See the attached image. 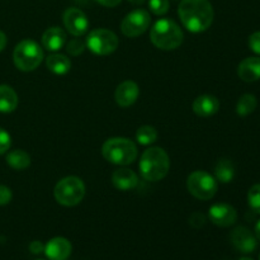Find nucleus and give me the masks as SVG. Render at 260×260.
Returning <instances> with one entry per match:
<instances>
[{
  "label": "nucleus",
  "instance_id": "1",
  "mask_svg": "<svg viewBox=\"0 0 260 260\" xmlns=\"http://www.w3.org/2000/svg\"><path fill=\"white\" fill-rule=\"evenodd\" d=\"M178 15L189 32L201 33L211 27L215 12L208 0H182L178 7Z\"/></svg>",
  "mask_w": 260,
  "mask_h": 260
},
{
  "label": "nucleus",
  "instance_id": "2",
  "mask_svg": "<svg viewBox=\"0 0 260 260\" xmlns=\"http://www.w3.org/2000/svg\"><path fill=\"white\" fill-rule=\"evenodd\" d=\"M140 174L147 182H159L168 175L170 160L161 147H150L141 155L139 164Z\"/></svg>",
  "mask_w": 260,
  "mask_h": 260
},
{
  "label": "nucleus",
  "instance_id": "3",
  "mask_svg": "<svg viewBox=\"0 0 260 260\" xmlns=\"http://www.w3.org/2000/svg\"><path fill=\"white\" fill-rule=\"evenodd\" d=\"M183 30L173 19H159L150 30V40L152 45L164 51H172L183 43Z\"/></svg>",
  "mask_w": 260,
  "mask_h": 260
},
{
  "label": "nucleus",
  "instance_id": "4",
  "mask_svg": "<svg viewBox=\"0 0 260 260\" xmlns=\"http://www.w3.org/2000/svg\"><path fill=\"white\" fill-rule=\"evenodd\" d=\"M102 154L107 161L114 165H129L136 160L137 146L126 137H112L103 144Z\"/></svg>",
  "mask_w": 260,
  "mask_h": 260
},
{
  "label": "nucleus",
  "instance_id": "5",
  "mask_svg": "<svg viewBox=\"0 0 260 260\" xmlns=\"http://www.w3.org/2000/svg\"><path fill=\"white\" fill-rule=\"evenodd\" d=\"M43 60V50L36 41L23 40L15 46L13 61L20 71H33L41 65Z\"/></svg>",
  "mask_w": 260,
  "mask_h": 260
},
{
  "label": "nucleus",
  "instance_id": "6",
  "mask_svg": "<svg viewBox=\"0 0 260 260\" xmlns=\"http://www.w3.org/2000/svg\"><path fill=\"white\" fill-rule=\"evenodd\" d=\"M53 196L61 206L74 207L83 201L84 196H85V184L78 177L62 178L56 184Z\"/></svg>",
  "mask_w": 260,
  "mask_h": 260
},
{
  "label": "nucleus",
  "instance_id": "7",
  "mask_svg": "<svg viewBox=\"0 0 260 260\" xmlns=\"http://www.w3.org/2000/svg\"><path fill=\"white\" fill-rule=\"evenodd\" d=\"M187 188L190 194L201 201L212 200L218 189L215 177L203 170H196L188 175Z\"/></svg>",
  "mask_w": 260,
  "mask_h": 260
},
{
  "label": "nucleus",
  "instance_id": "8",
  "mask_svg": "<svg viewBox=\"0 0 260 260\" xmlns=\"http://www.w3.org/2000/svg\"><path fill=\"white\" fill-rule=\"evenodd\" d=\"M85 45L95 55L106 56L113 53L118 48L119 40L116 33L112 30L106 28H96L89 33Z\"/></svg>",
  "mask_w": 260,
  "mask_h": 260
},
{
  "label": "nucleus",
  "instance_id": "9",
  "mask_svg": "<svg viewBox=\"0 0 260 260\" xmlns=\"http://www.w3.org/2000/svg\"><path fill=\"white\" fill-rule=\"evenodd\" d=\"M151 18L150 13L145 9L132 10L123 18L121 23V30L126 37L135 38L144 35L150 27Z\"/></svg>",
  "mask_w": 260,
  "mask_h": 260
},
{
  "label": "nucleus",
  "instance_id": "10",
  "mask_svg": "<svg viewBox=\"0 0 260 260\" xmlns=\"http://www.w3.org/2000/svg\"><path fill=\"white\" fill-rule=\"evenodd\" d=\"M63 24L74 37H80L88 32L89 20L83 10L78 8H69L63 13Z\"/></svg>",
  "mask_w": 260,
  "mask_h": 260
},
{
  "label": "nucleus",
  "instance_id": "11",
  "mask_svg": "<svg viewBox=\"0 0 260 260\" xmlns=\"http://www.w3.org/2000/svg\"><path fill=\"white\" fill-rule=\"evenodd\" d=\"M230 240L234 248L244 254L253 253L258 248V241H256L258 239L245 226H238L234 229L230 235Z\"/></svg>",
  "mask_w": 260,
  "mask_h": 260
},
{
  "label": "nucleus",
  "instance_id": "12",
  "mask_svg": "<svg viewBox=\"0 0 260 260\" xmlns=\"http://www.w3.org/2000/svg\"><path fill=\"white\" fill-rule=\"evenodd\" d=\"M208 217L216 226L229 228V226H233L238 220V211L228 203H216L211 206L208 211Z\"/></svg>",
  "mask_w": 260,
  "mask_h": 260
},
{
  "label": "nucleus",
  "instance_id": "13",
  "mask_svg": "<svg viewBox=\"0 0 260 260\" xmlns=\"http://www.w3.org/2000/svg\"><path fill=\"white\" fill-rule=\"evenodd\" d=\"M139 95H140L139 85H137L135 81L126 80L117 86L114 98H116L117 104H118L119 107H122V108H127V107H131L132 104L137 101Z\"/></svg>",
  "mask_w": 260,
  "mask_h": 260
},
{
  "label": "nucleus",
  "instance_id": "14",
  "mask_svg": "<svg viewBox=\"0 0 260 260\" xmlns=\"http://www.w3.org/2000/svg\"><path fill=\"white\" fill-rule=\"evenodd\" d=\"M73 246L65 238H53L45 245V254L50 260H66L70 256Z\"/></svg>",
  "mask_w": 260,
  "mask_h": 260
},
{
  "label": "nucleus",
  "instance_id": "15",
  "mask_svg": "<svg viewBox=\"0 0 260 260\" xmlns=\"http://www.w3.org/2000/svg\"><path fill=\"white\" fill-rule=\"evenodd\" d=\"M112 183L118 190H132L139 185V177L136 173L127 168H119L112 174Z\"/></svg>",
  "mask_w": 260,
  "mask_h": 260
},
{
  "label": "nucleus",
  "instance_id": "16",
  "mask_svg": "<svg viewBox=\"0 0 260 260\" xmlns=\"http://www.w3.org/2000/svg\"><path fill=\"white\" fill-rule=\"evenodd\" d=\"M218 109H220V102L215 95L205 94V95L197 96L193 102V112L198 117L207 118L217 113Z\"/></svg>",
  "mask_w": 260,
  "mask_h": 260
},
{
  "label": "nucleus",
  "instance_id": "17",
  "mask_svg": "<svg viewBox=\"0 0 260 260\" xmlns=\"http://www.w3.org/2000/svg\"><path fill=\"white\" fill-rule=\"evenodd\" d=\"M239 78L246 83L260 80V57H246L239 63Z\"/></svg>",
  "mask_w": 260,
  "mask_h": 260
},
{
  "label": "nucleus",
  "instance_id": "18",
  "mask_svg": "<svg viewBox=\"0 0 260 260\" xmlns=\"http://www.w3.org/2000/svg\"><path fill=\"white\" fill-rule=\"evenodd\" d=\"M66 43V35L60 27H51L45 30L42 36L43 47L51 52L61 50Z\"/></svg>",
  "mask_w": 260,
  "mask_h": 260
},
{
  "label": "nucleus",
  "instance_id": "19",
  "mask_svg": "<svg viewBox=\"0 0 260 260\" xmlns=\"http://www.w3.org/2000/svg\"><path fill=\"white\" fill-rule=\"evenodd\" d=\"M46 66L51 73L56 75H65L70 71L71 61L61 53H52L46 58Z\"/></svg>",
  "mask_w": 260,
  "mask_h": 260
},
{
  "label": "nucleus",
  "instance_id": "20",
  "mask_svg": "<svg viewBox=\"0 0 260 260\" xmlns=\"http://www.w3.org/2000/svg\"><path fill=\"white\" fill-rule=\"evenodd\" d=\"M18 107V95L9 85H0V112L10 113Z\"/></svg>",
  "mask_w": 260,
  "mask_h": 260
},
{
  "label": "nucleus",
  "instance_id": "21",
  "mask_svg": "<svg viewBox=\"0 0 260 260\" xmlns=\"http://www.w3.org/2000/svg\"><path fill=\"white\" fill-rule=\"evenodd\" d=\"M7 162L12 169L24 170L30 165V156L24 150H12L7 155Z\"/></svg>",
  "mask_w": 260,
  "mask_h": 260
},
{
  "label": "nucleus",
  "instance_id": "22",
  "mask_svg": "<svg viewBox=\"0 0 260 260\" xmlns=\"http://www.w3.org/2000/svg\"><path fill=\"white\" fill-rule=\"evenodd\" d=\"M216 180L221 183H230L235 178V167L228 159H221L215 168Z\"/></svg>",
  "mask_w": 260,
  "mask_h": 260
},
{
  "label": "nucleus",
  "instance_id": "23",
  "mask_svg": "<svg viewBox=\"0 0 260 260\" xmlns=\"http://www.w3.org/2000/svg\"><path fill=\"white\" fill-rule=\"evenodd\" d=\"M256 106H258V101H256L255 95L244 94L239 98L238 104H236V112H238L239 116L246 117L255 111Z\"/></svg>",
  "mask_w": 260,
  "mask_h": 260
},
{
  "label": "nucleus",
  "instance_id": "24",
  "mask_svg": "<svg viewBox=\"0 0 260 260\" xmlns=\"http://www.w3.org/2000/svg\"><path fill=\"white\" fill-rule=\"evenodd\" d=\"M157 139V131L152 126H141L136 132V140L140 145L149 146Z\"/></svg>",
  "mask_w": 260,
  "mask_h": 260
},
{
  "label": "nucleus",
  "instance_id": "25",
  "mask_svg": "<svg viewBox=\"0 0 260 260\" xmlns=\"http://www.w3.org/2000/svg\"><path fill=\"white\" fill-rule=\"evenodd\" d=\"M248 203L251 210L260 215V183L253 185L248 193Z\"/></svg>",
  "mask_w": 260,
  "mask_h": 260
},
{
  "label": "nucleus",
  "instance_id": "26",
  "mask_svg": "<svg viewBox=\"0 0 260 260\" xmlns=\"http://www.w3.org/2000/svg\"><path fill=\"white\" fill-rule=\"evenodd\" d=\"M85 47L86 45L79 37L73 38V40H70L66 43V51H68L71 56L81 55V53L84 52V50H85Z\"/></svg>",
  "mask_w": 260,
  "mask_h": 260
},
{
  "label": "nucleus",
  "instance_id": "27",
  "mask_svg": "<svg viewBox=\"0 0 260 260\" xmlns=\"http://www.w3.org/2000/svg\"><path fill=\"white\" fill-rule=\"evenodd\" d=\"M149 8L155 15H164L169 10V0H149Z\"/></svg>",
  "mask_w": 260,
  "mask_h": 260
},
{
  "label": "nucleus",
  "instance_id": "28",
  "mask_svg": "<svg viewBox=\"0 0 260 260\" xmlns=\"http://www.w3.org/2000/svg\"><path fill=\"white\" fill-rule=\"evenodd\" d=\"M10 145H12L10 135L5 129L0 128V155L5 154L10 149Z\"/></svg>",
  "mask_w": 260,
  "mask_h": 260
},
{
  "label": "nucleus",
  "instance_id": "29",
  "mask_svg": "<svg viewBox=\"0 0 260 260\" xmlns=\"http://www.w3.org/2000/svg\"><path fill=\"white\" fill-rule=\"evenodd\" d=\"M249 47L256 55H260V30L259 32H254L249 37Z\"/></svg>",
  "mask_w": 260,
  "mask_h": 260
},
{
  "label": "nucleus",
  "instance_id": "30",
  "mask_svg": "<svg viewBox=\"0 0 260 260\" xmlns=\"http://www.w3.org/2000/svg\"><path fill=\"white\" fill-rule=\"evenodd\" d=\"M189 223L194 229L202 228V226H205V223H206L205 215H202V213H200V212L193 213V215L190 216V218H189Z\"/></svg>",
  "mask_w": 260,
  "mask_h": 260
},
{
  "label": "nucleus",
  "instance_id": "31",
  "mask_svg": "<svg viewBox=\"0 0 260 260\" xmlns=\"http://www.w3.org/2000/svg\"><path fill=\"white\" fill-rule=\"evenodd\" d=\"M12 190L5 185H0V206H5L12 201Z\"/></svg>",
  "mask_w": 260,
  "mask_h": 260
},
{
  "label": "nucleus",
  "instance_id": "32",
  "mask_svg": "<svg viewBox=\"0 0 260 260\" xmlns=\"http://www.w3.org/2000/svg\"><path fill=\"white\" fill-rule=\"evenodd\" d=\"M29 250L33 254H41L42 251H45V245L41 241H32L29 244Z\"/></svg>",
  "mask_w": 260,
  "mask_h": 260
},
{
  "label": "nucleus",
  "instance_id": "33",
  "mask_svg": "<svg viewBox=\"0 0 260 260\" xmlns=\"http://www.w3.org/2000/svg\"><path fill=\"white\" fill-rule=\"evenodd\" d=\"M95 2L99 3L101 5H103V7L114 8V7H117V5L121 4L122 0H95Z\"/></svg>",
  "mask_w": 260,
  "mask_h": 260
},
{
  "label": "nucleus",
  "instance_id": "34",
  "mask_svg": "<svg viewBox=\"0 0 260 260\" xmlns=\"http://www.w3.org/2000/svg\"><path fill=\"white\" fill-rule=\"evenodd\" d=\"M5 46H7V36H5L4 32L0 30V52L4 50Z\"/></svg>",
  "mask_w": 260,
  "mask_h": 260
},
{
  "label": "nucleus",
  "instance_id": "35",
  "mask_svg": "<svg viewBox=\"0 0 260 260\" xmlns=\"http://www.w3.org/2000/svg\"><path fill=\"white\" fill-rule=\"evenodd\" d=\"M254 233H255V234H254V235H255V238L260 241V220L255 223V229H254Z\"/></svg>",
  "mask_w": 260,
  "mask_h": 260
},
{
  "label": "nucleus",
  "instance_id": "36",
  "mask_svg": "<svg viewBox=\"0 0 260 260\" xmlns=\"http://www.w3.org/2000/svg\"><path fill=\"white\" fill-rule=\"evenodd\" d=\"M127 2H129L131 4H134V5H142L145 2H146V0H127Z\"/></svg>",
  "mask_w": 260,
  "mask_h": 260
},
{
  "label": "nucleus",
  "instance_id": "37",
  "mask_svg": "<svg viewBox=\"0 0 260 260\" xmlns=\"http://www.w3.org/2000/svg\"><path fill=\"white\" fill-rule=\"evenodd\" d=\"M239 260H254V259L248 258V256H244V258H241V259H239Z\"/></svg>",
  "mask_w": 260,
  "mask_h": 260
},
{
  "label": "nucleus",
  "instance_id": "38",
  "mask_svg": "<svg viewBox=\"0 0 260 260\" xmlns=\"http://www.w3.org/2000/svg\"><path fill=\"white\" fill-rule=\"evenodd\" d=\"M259 260H260V255H259Z\"/></svg>",
  "mask_w": 260,
  "mask_h": 260
},
{
  "label": "nucleus",
  "instance_id": "39",
  "mask_svg": "<svg viewBox=\"0 0 260 260\" xmlns=\"http://www.w3.org/2000/svg\"><path fill=\"white\" fill-rule=\"evenodd\" d=\"M40 260H41V259H40Z\"/></svg>",
  "mask_w": 260,
  "mask_h": 260
}]
</instances>
